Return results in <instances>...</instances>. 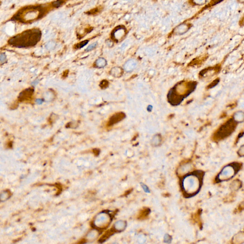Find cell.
Here are the masks:
<instances>
[{"label":"cell","mask_w":244,"mask_h":244,"mask_svg":"<svg viewBox=\"0 0 244 244\" xmlns=\"http://www.w3.org/2000/svg\"><path fill=\"white\" fill-rule=\"evenodd\" d=\"M88 42H89V41L86 40L83 41L82 42L78 43V44H76V49H81L83 47L88 44Z\"/></svg>","instance_id":"obj_12"},{"label":"cell","mask_w":244,"mask_h":244,"mask_svg":"<svg viewBox=\"0 0 244 244\" xmlns=\"http://www.w3.org/2000/svg\"><path fill=\"white\" fill-rule=\"evenodd\" d=\"M44 10L40 6H31L23 8L15 15V19L24 23L37 20L44 14Z\"/></svg>","instance_id":"obj_3"},{"label":"cell","mask_w":244,"mask_h":244,"mask_svg":"<svg viewBox=\"0 0 244 244\" xmlns=\"http://www.w3.org/2000/svg\"><path fill=\"white\" fill-rule=\"evenodd\" d=\"M126 34V30L124 26H118L112 32V38L116 41L119 42L123 39Z\"/></svg>","instance_id":"obj_4"},{"label":"cell","mask_w":244,"mask_h":244,"mask_svg":"<svg viewBox=\"0 0 244 244\" xmlns=\"http://www.w3.org/2000/svg\"><path fill=\"white\" fill-rule=\"evenodd\" d=\"M222 0H212V2H213L212 4H215V3H218V2L219 1H221Z\"/></svg>","instance_id":"obj_20"},{"label":"cell","mask_w":244,"mask_h":244,"mask_svg":"<svg viewBox=\"0 0 244 244\" xmlns=\"http://www.w3.org/2000/svg\"><path fill=\"white\" fill-rule=\"evenodd\" d=\"M190 28L189 24L183 23L176 26L173 30V32L177 35H183L188 32Z\"/></svg>","instance_id":"obj_5"},{"label":"cell","mask_w":244,"mask_h":244,"mask_svg":"<svg viewBox=\"0 0 244 244\" xmlns=\"http://www.w3.org/2000/svg\"><path fill=\"white\" fill-rule=\"evenodd\" d=\"M125 116V114L123 113L117 114L114 115L112 117V118L110 121V125H114L115 123H117L118 122L121 121V120L123 119Z\"/></svg>","instance_id":"obj_9"},{"label":"cell","mask_w":244,"mask_h":244,"mask_svg":"<svg viewBox=\"0 0 244 244\" xmlns=\"http://www.w3.org/2000/svg\"><path fill=\"white\" fill-rule=\"evenodd\" d=\"M193 4L198 5L204 4L206 2V0H191Z\"/></svg>","instance_id":"obj_13"},{"label":"cell","mask_w":244,"mask_h":244,"mask_svg":"<svg viewBox=\"0 0 244 244\" xmlns=\"http://www.w3.org/2000/svg\"><path fill=\"white\" fill-rule=\"evenodd\" d=\"M97 42L93 43L92 44H90V45L86 49V51L89 52L91 51H92L93 49H94L95 48H96V47L97 46Z\"/></svg>","instance_id":"obj_15"},{"label":"cell","mask_w":244,"mask_h":244,"mask_svg":"<svg viewBox=\"0 0 244 244\" xmlns=\"http://www.w3.org/2000/svg\"><path fill=\"white\" fill-rule=\"evenodd\" d=\"M152 109L153 106L151 105H148L147 107V111L149 112H151L152 110Z\"/></svg>","instance_id":"obj_18"},{"label":"cell","mask_w":244,"mask_h":244,"mask_svg":"<svg viewBox=\"0 0 244 244\" xmlns=\"http://www.w3.org/2000/svg\"><path fill=\"white\" fill-rule=\"evenodd\" d=\"M161 138L160 136L159 135H156L154 136V137L153 138L152 142V144H155V145H156V144H159L161 142Z\"/></svg>","instance_id":"obj_11"},{"label":"cell","mask_w":244,"mask_h":244,"mask_svg":"<svg viewBox=\"0 0 244 244\" xmlns=\"http://www.w3.org/2000/svg\"><path fill=\"white\" fill-rule=\"evenodd\" d=\"M6 61V56L4 53H1L0 55V62L1 63H4Z\"/></svg>","instance_id":"obj_16"},{"label":"cell","mask_w":244,"mask_h":244,"mask_svg":"<svg viewBox=\"0 0 244 244\" xmlns=\"http://www.w3.org/2000/svg\"><path fill=\"white\" fill-rule=\"evenodd\" d=\"M110 73L111 75L114 76V77H120L123 74V70L119 67H114L111 69Z\"/></svg>","instance_id":"obj_8"},{"label":"cell","mask_w":244,"mask_h":244,"mask_svg":"<svg viewBox=\"0 0 244 244\" xmlns=\"http://www.w3.org/2000/svg\"><path fill=\"white\" fill-rule=\"evenodd\" d=\"M95 64L98 68H104L107 65V61L104 58H99L95 61Z\"/></svg>","instance_id":"obj_10"},{"label":"cell","mask_w":244,"mask_h":244,"mask_svg":"<svg viewBox=\"0 0 244 244\" xmlns=\"http://www.w3.org/2000/svg\"><path fill=\"white\" fill-rule=\"evenodd\" d=\"M108 82L106 81H102L101 83H100V86L102 87V88H105V87H107V86H108Z\"/></svg>","instance_id":"obj_17"},{"label":"cell","mask_w":244,"mask_h":244,"mask_svg":"<svg viewBox=\"0 0 244 244\" xmlns=\"http://www.w3.org/2000/svg\"><path fill=\"white\" fill-rule=\"evenodd\" d=\"M41 32L37 28L24 31L14 36L9 40V43L17 48L29 47L35 46L40 40Z\"/></svg>","instance_id":"obj_1"},{"label":"cell","mask_w":244,"mask_h":244,"mask_svg":"<svg viewBox=\"0 0 244 244\" xmlns=\"http://www.w3.org/2000/svg\"><path fill=\"white\" fill-rule=\"evenodd\" d=\"M63 2H64L63 0H57V1L52 2V6H54V7H55V8H58V7L61 6V5L63 4Z\"/></svg>","instance_id":"obj_14"},{"label":"cell","mask_w":244,"mask_h":244,"mask_svg":"<svg viewBox=\"0 0 244 244\" xmlns=\"http://www.w3.org/2000/svg\"><path fill=\"white\" fill-rule=\"evenodd\" d=\"M136 66L137 63L135 60H129L124 64V69L127 72H131L136 69Z\"/></svg>","instance_id":"obj_7"},{"label":"cell","mask_w":244,"mask_h":244,"mask_svg":"<svg viewBox=\"0 0 244 244\" xmlns=\"http://www.w3.org/2000/svg\"><path fill=\"white\" fill-rule=\"evenodd\" d=\"M34 93V90L32 88H28L25 90L23 91V92L19 94V99L21 101H28L32 97Z\"/></svg>","instance_id":"obj_6"},{"label":"cell","mask_w":244,"mask_h":244,"mask_svg":"<svg viewBox=\"0 0 244 244\" xmlns=\"http://www.w3.org/2000/svg\"><path fill=\"white\" fill-rule=\"evenodd\" d=\"M194 88L193 83H179L169 91L167 95L168 101L173 105H178L189 95Z\"/></svg>","instance_id":"obj_2"},{"label":"cell","mask_w":244,"mask_h":244,"mask_svg":"<svg viewBox=\"0 0 244 244\" xmlns=\"http://www.w3.org/2000/svg\"><path fill=\"white\" fill-rule=\"evenodd\" d=\"M36 102L37 103V104H42L43 103V100L42 99H38L37 100H36Z\"/></svg>","instance_id":"obj_19"},{"label":"cell","mask_w":244,"mask_h":244,"mask_svg":"<svg viewBox=\"0 0 244 244\" xmlns=\"http://www.w3.org/2000/svg\"><path fill=\"white\" fill-rule=\"evenodd\" d=\"M238 1L241 3H244V0H238Z\"/></svg>","instance_id":"obj_21"}]
</instances>
